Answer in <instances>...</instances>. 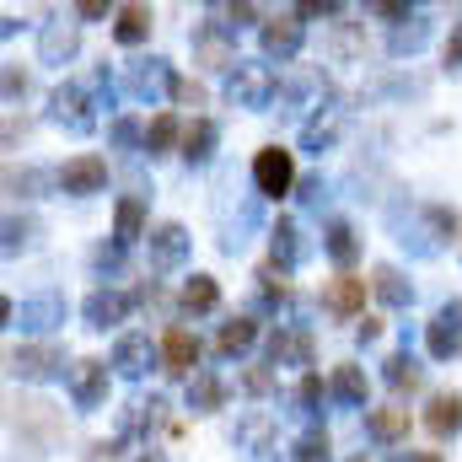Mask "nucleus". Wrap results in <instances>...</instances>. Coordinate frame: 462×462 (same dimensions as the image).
I'll return each mask as SVG.
<instances>
[{"instance_id": "obj_21", "label": "nucleus", "mask_w": 462, "mask_h": 462, "mask_svg": "<svg viewBox=\"0 0 462 462\" xmlns=\"http://www.w3.org/2000/svg\"><path fill=\"white\" fill-rule=\"evenodd\" d=\"M334 393L349 398V403H365V376H360V365H339V371H334Z\"/></svg>"}, {"instance_id": "obj_2", "label": "nucleus", "mask_w": 462, "mask_h": 462, "mask_svg": "<svg viewBox=\"0 0 462 462\" xmlns=\"http://www.w3.org/2000/svg\"><path fill=\"white\" fill-rule=\"evenodd\" d=\"M70 393H76L81 409H97L108 398V365L103 360H76L70 365Z\"/></svg>"}, {"instance_id": "obj_3", "label": "nucleus", "mask_w": 462, "mask_h": 462, "mask_svg": "<svg viewBox=\"0 0 462 462\" xmlns=\"http://www.w3.org/2000/svg\"><path fill=\"white\" fill-rule=\"evenodd\" d=\"M108 183V162L103 156H76V162H65V172H60V189L65 194H97Z\"/></svg>"}, {"instance_id": "obj_19", "label": "nucleus", "mask_w": 462, "mask_h": 462, "mask_svg": "<svg viewBox=\"0 0 462 462\" xmlns=\"http://www.w3.org/2000/svg\"><path fill=\"white\" fill-rule=\"evenodd\" d=\"M280 360L312 365V339H307V334H280V339H274V365H280Z\"/></svg>"}, {"instance_id": "obj_24", "label": "nucleus", "mask_w": 462, "mask_h": 462, "mask_svg": "<svg viewBox=\"0 0 462 462\" xmlns=\"http://www.w3.org/2000/svg\"><path fill=\"white\" fill-rule=\"evenodd\" d=\"M172 140H178V118H172V114H156V124L145 129V151H167Z\"/></svg>"}, {"instance_id": "obj_4", "label": "nucleus", "mask_w": 462, "mask_h": 462, "mask_svg": "<svg viewBox=\"0 0 462 462\" xmlns=\"http://www.w3.org/2000/svg\"><path fill=\"white\" fill-rule=\"evenodd\" d=\"M323 307H328L334 318H355V312H365V280H355V274H334V280L323 285Z\"/></svg>"}, {"instance_id": "obj_16", "label": "nucleus", "mask_w": 462, "mask_h": 462, "mask_svg": "<svg viewBox=\"0 0 462 462\" xmlns=\"http://www.w3.org/2000/svg\"><path fill=\"white\" fill-rule=\"evenodd\" d=\"M194 54L210 65V70H226V65H236V54H231V43L226 38H216V32H205L199 43H194Z\"/></svg>"}, {"instance_id": "obj_5", "label": "nucleus", "mask_w": 462, "mask_h": 462, "mask_svg": "<svg viewBox=\"0 0 462 462\" xmlns=\"http://www.w3.org/2000/svg\"><path fill=\"white\" fill-rule=\"evenodd\" d=\"M269 92H274V76H269L263 65H236V76H231V97H236L242 108H263Z\"/></svg>"}, {"instance_id": "obj_17", "label": "nucleus", "mask_w": 462, "mask_h": 462, "mask_svg": "<svg viewBox=\"0 0 462 462\" xmlns=\"http://www.w3.org/2000/svg\"><path fill=\"white\" fill-rule=\"evenodd\" d=\"M140 226H145V199H118V242H134L140 236Z\"/></svg>"}, {"instance_id": "obj_15", "label": "nucleus", "mask_w": 462, "mask_h": 462, "mask_svg": "<svg viewBox=\"0 0 462 462\" xmlns=\"http://www.w3.org/2000/svg\"><path fill=\"white\" fill-rule=\"evenodd\" d=\"M253 339H258V323H253V318H236V323H226V328H221L216 349H221V355H242Z\"/></svg>"}, {"instance_id": "obj_28", "label": "nucleus", "mask_w": 462, "mask_h": 462, "mask_svg": "<svg viewBox=\"0 0 462 462\" xmlns=\"http://www.w3.org/2000/svg\"><path fill=\"white\" fill-rule=\"evenodd\" d=\"M452 345H457V334H452V312H447V318H436V328H430V355H447Z\"/></svg>"}, {"instance_id": "obj_14", "label": "nucleus", "mask_w": 462, "mask_h": 462, "mask_svg": "<svg viewBox=\"0 0 462 462\" xmlns=\"http://www.w3.org/2000/svg\"><path fill=\"white\" fill-rule=\"evenodd\" d=\"M210 145H216V124H210V118H194V124L183 129V156H189V162H205Z\"/></svg>"}, {"instance_id": "obj_9", "label": "nucleus", "mask_w": 462, "mask_h": 462, "mask_svg": "<svg viewBox=\"0 0 462 462\" xmlns=\"http://www.w3.org/2000/svg\"><path fill=\"white\" fill-rule=\"evenodd\" d=\"M183 247H189L183 226H162L156 236H151V269H172V263L183 258Z\"/></svg>"}, {"instance_id": "obj_11", "label": "nucleus", "mask_w": 462, "mask_h": 462, "mask_svg": "<svg viewBox=\"0 0 462 462\" xmlns=\"http://www.w3.org/2000/svg\"><path fill=\"white\" fill-rule=\"evenodd\" d=\"M183 307H189V312H216V307H221V285H216L210 274H194V280L183 285Z\"/></svg>"}, {"instance_id": "obj_27", "label": "nucleus", "mask_w": 462, "mask_h": 462, "mask_svg": "<svg viewBox=\"0 0 462 462\" xmlns=\"http://www.w3.org/2000/svg\"><path fill=\"white\" fill-rule=\"evenodd\" d=\"M221 398H226V387H221V382H210V376L194 387V409H205V414H210V409H221Z\"/></svg>"}, {"instance_id": "obj_22", "label": "nucleus", "mask_w": 462, "mask_h": 462, "mask_svg": "<svg viewBox=\"0 0 462 462\" xmlns=\"http://www.w3.org/2000/svg\"><path fill=\"white\" fill-rule=\"evenodd\" d=\"M114 360L124 365V371H140L145 360H151V345L140 339V334H129V339H118V349H114Z\"/></svg>"}, {"instance_id": "obj_34", "label": "nucleus", "mask_w": 462, "mask_h": 462, "mask_svg": "<svg viewBox=\"0 0 462 462\" xmlns=\"http://www.w3.org/2000/svg\"><path fill=\"white\" fill-rule=\"evenodd\" d=\"M355 462H365V457H355Z\"/></svg>"}, {"instance_id": "obj_8", "label": "nucleus", "mask_w": 462, "mask_h": 462, "mask_svg": "<svg viewBox=\"0 0 462 462\" xmlns=\"http://www.w3.org/2000/svg\"><path fill=\"white\" fill-rule=\"evenodd\" d=\"M365 425H371V436H376V441L398 447V441L409 436V409H403V403H382V409H371V420H365Z\"/></svg>"}, {"instance_id": "obj_1", "label": "nucleus", "mask_w": 462, "mask_h": 462, "mask_svg": "<svg viewBox=\"0 0 462 462\" xmlns=\"http://www.w3.org/2000/svg\"><path fill=\"white\" fill-rule=\"evenodd\" d=\"M253 183H258V194L280 199V194L296 183V162H291V151H285V145H263V151L253 156Z\"/></svg>"}, {"instance_id": "obj_12", "label": "nucleus", "mask_w": 462, "mask_h": 462, "mask_svg": "<svg viewBox=\"0 0 462 462\" xmlns=\"http://www.w3.org/2000/svg\"><path fill=\"white\" fill-rule=\"evenodd\" d=\"M11 365L27 371V376H49V371L60 365V355H54L49 345H27V349H11Z\"/></svg>"}, {"instance_id": "obj_7", "label": "nucleus", "mask_w": 462, "mask_h": 462, "mask_svg": "<svg viewBox=\"0 0 462 462\" xmlns=\"http://www.w3.org/2000/svg\"><path fill=\"white\" fill-rule=\"evenodd\" d=\"M425 430L430 436H457L462 430V398L457 393H441V398H430V409H425Z\"/></svg>"}, {"instance_id": "obj_13", "label": "nucleus", "mask_w": 462, "mask_h": 462, "mask_svg": "<svg viewBox=\"0 0 462 462\" xmlns=\"http://www.w3.org/2000/svg\"><path fill=\"white\" fill-rule=\"evenodd\" d=\"M114 32H118V43H140V38L151 32V11H145V5H118Z\"/></svg>"}, {"instance_id": "obj_26", "label": "nucleus", "mask_w": 462, "mask_h": 462, "mask_svg": "<svg viewBox=\"0 0 462 462\" xmlns=\"http://www.w3.org/2000/svg\"><path fill=\"white\" fill-rule=\"evenodd\" d=\"M328 430H312V436H301V447H296V462H328Z\"/></svg>"}, {"instance_id": "obj_29", "label": "nucleus", "mask_w": 462, "mask_h": 462, "mask_svg": "<svg viewBox=\"0 0 462 462\" xmlns=\"http://www.w3.org/2000/svg\"><path fill=\"white\" fill-rule=\"evenodd\" d=\"M258 280H263V291H269V296H285V291H291V285H285V269H274V263H263V269H258Z\"/></svg>"}, {"instance_id": "obj_10", "label": "nucleus", "mask_w": 462, "mask_h": 462, "mask_svg": "<svg viewBox=\"0 0 462 462\" xmlns=\"http://www.w3.org/2000/svg\"><path fill=\"white\" fill-rule=\"evenodd\" d=\"M296 43H301V22H291V16H274L269 27H263V49L269 54H296Z\"/></svg>"}, {"instance_id": "obj_33", "label": "nucleus", "mask_w": 462, "mask_h": 462, "mask_svg": "<svg viewBox=\"0 0 462 462\" xmlns=\"http://www.w3.org/2000/svg\"><path fill=\"white\" fill-rule=\"evenodd\" d=\"M360 339H382V318H365L360 323Z\"/></svg>"}, {"instance_id": "obj_18", "label": "nucleus", "mask_w": 462, "mask_h": 462, "mask_svg": "<svg viewBox=\"0 0 462 462\" xmlns=\"http://www.w3.org/2000/svg\"><path fill=\"white\" fill-rule=\"evenodd\" d=\"M371 291H376L382 301H393V307H403V301H409V285H403V274H398V269H376V274H371Z\"/></svg>"}, {"instance_id": "obj_6", "label": "nucleus", "mask_w": 462, "mask_h": 462, "mask_svg": "<svg viewBox=\"0 0 462 462\" xmlns=\"http://www.w3.org/2000/svg\"><path fill=\"white\" fill-rule=\"evenodd\" d=\"M194 360H199V339H194L189 328H167V334H162V365H167L172 376L194 371Z\"/></svg>"}, {"instance_id": "obj_20", "label": "nucleus", "mask_w": 462, "mask_h": 462, "mask_svg": "<svg viewBox=\"0 0 462 462\" xmlns=\"http://www.w3.org/2000/svg\"><path fill=\"white\" fill-rule=\"evenodd\" d=\"M124 312H129V301H124V296H103V291H97V296L87 301V318H92L97 328H108L114 318H124Z\"/></svg>"}, {"instance_id": "obj_23", "label": "nucleus", "mask_w": 462, "mask_h": 462, "mask_svg": "<svg viewBox=\"0 0 462 462\" xmlns=\"http://www.w3.org/2000/svg\"><path fill=\"white\" fill-rule=\"evenodd\" d=\"M328 253H334V263H355V253H360V242H355V231L339 221V226H328Z\"/></svg>"}, {"instance_id": "obj_32", "label": "nucleus", "mask_w": 462, "mask_h": 462, "mask_svg": "<svg viewBox=\"0 0 462 462\" xmlns=\"http://www.w3.org/2000/svg\"><path fill=\"white\" fill-rule=\"evenodd\" d=\"M447 65H462V27L447 38Z\"/></svg>"}, {"instance_id": "obj_30", "label": "nucleus", "mask_w": 462, "mask_h": 462, "mask_svg": "<svg viewBox=\"0 0 462 462\" xmlns=\"http://www.w3.org/2000/svg\"><path fill=\"white\" fill-rule=\"evenodd\" d=\"M296 398H301V409H312V403L323 398V376H301V387H296Z\"/></svg>"}, {"instance_id": "obj_31", "label": "nucleus", "mask_w": 462, "mask_h": 462, "mask_svg": "<svg viewBox=\"0 0 462 462\" xmlns=\"http://www.w3.org/2000/svg\"><path fill=\"white\" fill-rule=\"evenodd\" d=\"M172 92H178V103H194V108H205V87H194V81H172Z\"/></svg>"}, {"instance_id": "obj_25", "label": "nucleus", "mask_w": 462, "mask_h": 462, "mask_svg": "<svg viewBox=\"0 0 462 462\" xmlns=\"http://www.w3.org/2000/svg\"><path fill=\"white\" fill-rule=\"evenodd\" d=\"M387 382H393V387H420V365H414L409 355H393V360H387Z\"/></svg>"}]
</instances>
